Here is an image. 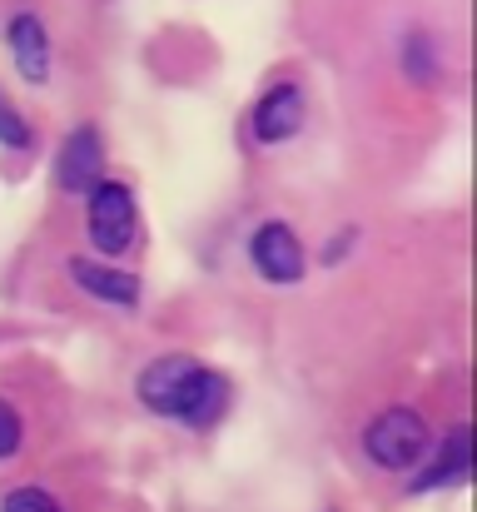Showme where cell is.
Returning <instances> with one entry per match:
<instances>
[{
    "label": "cell",
    "instance_id": "6da1fadb",
    "mask_svg": "<svg viewBox=\"0 0 477 512\" xmlns=\"http://www.w3.org/2000/svg\"><path fill=\"white\" fill-rule=\"evenodd\" d=\"M140 403L159 413V418H174L184 428H209L224 418L234 388L219 368L199 363V358H184V353H169V358H155L140 383H135Z\"/></svg>",
    "mask_w": 477,
    "mask_h": 512
},
{
    "label": "cell",
    "instance_id": "7a4b0ae2",
    "mask_svg": "<svg viewBox=\"0 0 477 512\" xmlns=\"http://www.w3.org/2000/svg\"><path fill=\"white\" fill-rule=\"evenodd\" d=\"M363 453L378 463V468H388V473H408V468H418L428 453H433V433H428V423H423V413L418 408H383L373 423H368V433H363Z\"/></svg>",
    "mask_w": 477,
    "mask_h": 512
},
{
    "label": "cell",
    "instance_id": "3957f363",
    "mask_svg": "<svg viewBox=\"0 0 477 512\" xmlns=\"http://www.w3.org/2000/svg\"><path fill=\"white\" fill-rule=\"evenodd\" d=\"M135 234H140V209H135L130 184L100 179L90 189V244L115 259V254H125L135 244Z\"/></svg>",
    "mask_w": 477,
    "mask_h": 512
},
{
    "label": "cell",
    "instance_id": "277c9868",
    "mask_svg": "<svg viewBox=\"0 0 477 512\" xmlns=\"http://www.w3.org/2000/svg\"><path fill=\"white\" fill-rule=\"evenodd\" d=\"M249 259H254L259 279H269V284H299V279H304V244H299V234H294L289 224H279V219H269V224L254 229Z\"/></svg>",
    "mask_w": 477,
    "mask_h": 512
},
{
    "label": "cell",
    "instance_id": "5b68a950",
    "mask_svg": "<svg viewBox=\"0 0 477 512\" xmlns=\"http://www.w3.org/2000/svg\"><path fill=\"white\" fill-rule=\"evenodd\" d=\"M299 130H304V90L294 80H284V85H274L259 100V110H254V140L259 145H284Z\"/></svg>",
    "mask_w": 477,
    "mask_h": 512
},
{
    "label": "cell",
    "instance_id": "8992f818",
    "mask_svg": "<svg viewBox=\"0 0 477 512\" xmlns=\"http://www.w3.org/2000/svg\"><path fill=\"white\" fill-rule=\"evenodd\" d=\"M100 170H105V150H100V135L90 125H80L65 145H60V160H55V179L60 189L80 194V189H95L100 184Z\"/></svg>",
    "mask_w": 477,
    "mask_h": 512
},
{
    "label": "cell",
    "instance_id": "52a82bcc",
    "mask_svg": "<svg viewBox=\"0 0 477 512\" xmlns=\"http://www.w3.org/2000/svg\"><path fill=\"white\" fill-rule=\"evenodd\" d=\"M70 279L100 299V304H115V309H135L140 304V279L135 274H120L110 264H95V259H70Z\"/></svg>",
    "mask_w": 477,
    "mask_h": 512
},
{
    "label": "cell",
    "instance_id": "ba28073f",
    "mask_svg": "<svg viewBox=\"0 0 477 512\" xmlns=\"http://www.w3.org/2000/svg\"><path fill=\"white\" fill-rule=\"evenodd\" d=\"M5 40H10V55H15L20 80L40 85L50 75V35H45V25L35 15H15L10 30H5Z\"/></svg>",
    "mask_w": 477,
    "mask_h": 512
},
{
    "label": "cell",
    "instance_id": "9c48e42d",
    "mask_svg": "<svg viewBox=\"0 0 477 512\" xmlns=\"http://www.w3.org/2000/svg\"><path fill=\"white\" fill-rule=\"evenodd\" d=\"M468 478V428L458 423L453 433H448V443H443V453H438V463L413 483V493H433V488H453V483H463Z\"/></svg>",
    "mask_w": 477,
    "mask_h": 512
},
{
    "label": "cell",
    "instance_id": "30bf717a",
    "mask_svg": "<svg viewBox=\"0 0 477 512\" xmlns=\"http://www.w3.org/2000/svg\"><path fill=\"white\" fill-rule=\"evenodd\" d=\"M0 512H60V503L45 493V488H35V483H25V488H15V493H5V503Z\"/></svg>",
    "mask_w": 477,
    "mask_h": 512
},
{
    "label": "cell",
    "instance_id": "8fae6325",
    "mask_svg": "<svg viewBox=\"0 0 477 512\" xmlns=\"http://www.w3.org/2000/svg\"><path fill=\"white\" fill-rule=\"evenodd\" d=\"M0 145H10V150H25L30 145V125L0 100Z\"/></svg>",
    "mask_w": 477,
    "mask_h": 512
},
{
    "label": "cell",
    "instance_id": "7c38bea8",
    "mask_svg": "<svg viewBox=\"0 0 477 512\" xmlns=\"http://www.w3.org/2000/svg\"><path fill=\"white\" fill-rule=\"evenodd\" d=\"M20 453V413L10 403H0V458Z\"/></svg>",
    "mask_w": 477,
    "mask_h": 512
},
{
    "label": "cell",
    "instance_id": "4fadbf2b",
    "mask_svg": "<svg viewBox=\"0 0 477 512\" xmlns=\"http://www.w3.org/2000/svg\"><path fill=\"white\" fill-rule=\"evenodd\" d=\"M403 60H408V70H413L418 80H428V35H408Z\"/></svg>",
    "mask_w": 477,
    "mask_h": 512
}]
</instances>
